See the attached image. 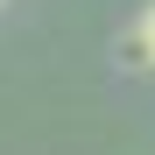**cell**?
I'll return each instance as SVG.
<instances>
[{"label":"cell","mask_w":155,"mask_h":155,"mask_svg":"<svg viewBox=\"0 0 155 155\" xmlns=\"http://www.w3.org/2000/svg\"><path fill=\"white\" fill-rule=\"evenodd\" d=\"M120 57L134 64V71H155V0H148V7L134 14V28L120 35Z\"/></svg>","instance_id":"cell-1"}]
</instances>
